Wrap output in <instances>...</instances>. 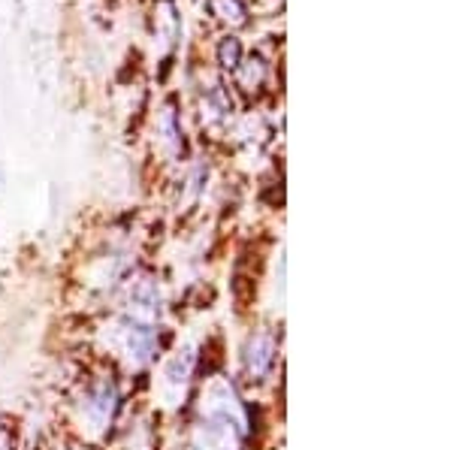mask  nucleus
<instances>
[{"label": "nucleus", "mask_w": 453, "mask_h": 450, "mask_svg": "<svg viewBox=\"0 0 453 450\" xmlns=\"http://www.w3.org/2000/svg\"><path fill=\"white\" fill-rule=\"evenodd\" d=\"M215 10L221 12V19L226 21H245V6L239 0H215Z\"/></svg>", "instance_id": "f03ea898"}, {"label": "nucleus", "mask_w": 453, "mask_h": 450, "mask_svg": "<svg viewBox=\"0 0 453 450\" xmlns=\"http://www.w3.org/2000/svg\"><path fill=\"white\" fill-rule=\"evenodd\" d=\"M221 64L224 67H239V42L236 40L221 42Z\"/></svg>", "instance_id": "7ed1b4c3"}, {"label": "nucleus", "mask_w": 453, "mask_h": 450, "mask_svg": "<svg viewBox=\"0 0 453 450\" xmlns=\"http://www.w3.org/2000/svg\"><path fill=\"white\" fill-rule=\"evenodd\" d=\"M275 357V345L269 336H254L251 345H248V369L251 375H266V369L273 366Z\"/></svg>", "instance_id": "f257e3e1"}]
</instances>
